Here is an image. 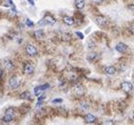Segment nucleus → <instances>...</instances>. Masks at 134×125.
Segmentation results:
<instances>
[{
  "label": "nucleus",
  "instance_id": "25",
  "mask_svg": "<svg viewBox=\"0 0 134 125\" xmlns=\"http://www.w3.org/2000/svg\"><path fill=\"white\" fill-rule=\"evenodd\" d=\"M62 102V99H54L52 100V103H61Z\"/></svg>",
  "mask_w": 134,
  "mask_h": 125
},
{
  "label": "nucleus",
  "instance_id": "22",
  "mask_svg": "<svg viewBox=\"0 0 134 125\" xmlns=\"http://www.w3.org/2000/svg\"><path fill=\"white\" fill-rule=\"evenodd\" d=\"M87 45H88V48H89V49H93V48L95 47V44H94V42H92V41L88 42V44H87Z\"/></svg>",
  "mask_w": 134,
  "mask_h": 125
},
{
  "label": "nucleus",
  "instance_id": "16",
  "mask_svg": "<svg viewBox=\"0 0 134 125\" xmlns=\"http://www.w3.org/2000/svg\"><path fill=\"white\" fill-rule=\"evenodd\" d=\"M75 7L78 10H82L84 7V0H75Z\"/></svg>",
  "mask_w": 134,
  "mask_h": 125
},
{
  "label": "nucleus",
  "instance_id": "23",
  "mask_svg": "<svg viewBox=\"0 0 134 125\" xmlns=\"http://www.w3.org/2000/svg\"><path fill=\"white\" fill-rule=\"evenodd\" d=\"M34 92H35V95H39V92H41V91H40V88H39V86H36V87H35V89H34Z\"/></svg>",
  "mask_w": 134,
  "mask_h": 125
},
{
  "label": "nucleus",
  "instance_id": "7",
  "mask_svg": "<svg viewBox=\"0 0 134 125\" xmlns=\"http://www.w3.org/2000/svg\"><path fill=\"white\" fill-rule=\"evenodd\" d=\"M25 51H27L28 55H30V56H36L37 55V48L35 47L33 44H28L25 46Z\"/></svg>",
  "mask_w": 134,
  "mask_h": 125
},
{
  "label": "nucleus",
  "instance_id": "9",
  "mask_svg": "<svg viewBox=\"0 0 134 125\" xmlns=\"http://www.w3.org/2000/svg\"><path fill=\"white\" fill-rule=\"evenodd\" d=\"M23 71H24L25 74H33L34 71H35V66L32 64V63H30V62H29V63H25Z\"/></svg>",
  "mask_w": 134,
  "mask_h": 125
},
{
  "label": "nucleus",
  "instance_id": "2",
  "mask_svg": "<svg viewBox=\"0 0 134 125\" xmlns=\"http://www.w3.org/2000/svg\"><path fill=\"white\" fill-rule=\"evenodd\" d=\"M14 117H15V110H14V108L10 107V108H7L5 110V114L3 116V122H5V123H10V122H12V120L14 119Z\"/></svg>",
  "mask_w": 134,
  "mask_h": 125
},
{
  "label": "nucleus",
  "instance_id": "21",
  "mask_svg": "<svg viewBox=\"0 0 134 125\" xmlns=\"http://www.w3.org/2000/svg\"><path fill=\"white\" fill-rule=\"evenodd\" d=\"M25 24H27L29 27H33L34 26V23H33V21H32L31 19H27V21H25Z\"/></svg>",
  "mask_w": 134,
  "mask_h": 125
},
{
  "label": "nucleus",
  "instance_id": "18",
  "mask_svg": "<svg viewBox=\"0 0 134 125\" xmlns=\"http://www.w3.org/2000/svg\"><path fill=\"white\" fill-rule=\"evenodd\" d=\"M98 58V54H95V53H92V54H90L89 56H88V60L90 61V62H93L94 60H96Z\"/></svg>",
  "mask_w": 134,
  "mask_h": 125
},
{
  "label": "nucleus",
  "instance_id": "3",
  "mask_svg": "<svg viewBox=\"0 0 134 125\" xmlns=\"http://www.w3.org/2000/svg\"><path fill=\"white\" fill-rule=\"evenodd\" d=\"M20 85V79L17 76H14L10 78V80H8V86L11 87V88H17Z\"/></svg>",
  "mask_w": 134,
  "mask_h": 125
},
{
  "label": "nucleus",
  "instance_id": "30",
  "mask_svg": "<svg viewBox=\"0 0 134 125\" xmlns=\"http://www.w3.org/2000/svg\"><path fill=\"white\" fill-rule=\"evenodd\" d=\"M29 2H30V3L32 4V5H34V0H28Z\"/></svg>",
  "mask_w": 134,
  "mask_h": 125
},
{
  "label": "nucleus",
  "instance_id": "28",
  "mask_svg": "<svg viewBox=\"0 0 134 125\" xmlns=\"http://www.w3.org/2000/svg\"><path fill=\"white\" fill-rule=\"evenodd\" d=\"M2 74H3V72H2V69L0 68V80L2 79Z\"/></svg>",
  "mask_w": 134,
  "mask_h": 125
},
{
  "label": "nucleus",
  "instance_id": "19",
  "mask_svg": "<svg viewBox=\"0 0 134 125\" xmlns=\"http://www.w3.org/2000/svg\"><path fill=\"white\" fill-rule=\"evenodd\" d=\"M61 40H63V41H70V40H71V35L67 34V33H63L61 35Z\"/></svg>",
  "mask_w": 134,
  "mask_h": 125
},
{
  "label": "nucleus",
  "instance_id": "13",
  "mask_svg": "<svg viewBox=\"0 0 134 125\" xmlns=\"http://www.w3.org/2000/svg\"><path fill=\"white\" fill-rule=\"evenodd\" d=\"M84 119H86L87 123H94V122L96 121V117L94 115H92V114H87L86 117H84Z\"/></svg>",
  "mask_w": 134,
  "mask_h": 125
},
{
  "label": "nucleus",
  "instance_id": "12",
  "mask_svg": "<svg viewBox=\"0 0 134 125\" xmlns=\"http://www.w3.org/2000/svg\"><path fill=\"white\" fill-rule=\"evenodd\" d=\"M79 109L82 110V112H87V110H89L90 108V105L88 102H86V101H81V102H79Z\"/></svg>",
  "mask_w": 134,
  "mask_h": 125
},
{
  "label": "nucleus",
  "instance_id": "24",
  "mask_svg": "<svg viewBox=\"0 0 134 125\" xmlns=\"http://www.w3.org/2000/svg\"><path fill=\"white\" fill-rule=\"evenodd\" d=\"M91 1H92V3H94V4H100L104 0H91Z\"/></svg>",
  "mask_w": 134,
  "mask_h": 125
},
{
  "label": "nucleus",
  "instance_id": "14",
  "mask_svg": "<svg viewBox=\"0 0 134 125\" xmlns=\"http://www.w3.org/2000/svg\"><path fill=\"white\" fill-rule=\"evenodd\" d=\"M20 98L23 99V100H29V99H31V98H32L31 92H29V91L23 92L22 94H20Z\"/></svg>",
  "mask_w": 134,
  "mask_h": 125
},
{
  "label": "nucleus",
  "instance_id": "17",
  "mask_svg": "<svg viewBox=\"0 0 134 125\" xmlns=\"http://www.w3.org/2000/svg\"><path fill=\"white\" fill-rule=\"evenodd\" d=\"M43 35H45V33H43L42 30H37L36 32H35V37L38 39H41L43 38Z\"/></svg>",
  "mask_w": 134,
  "mask_h": 125
},
{
  "label": "nucleus",
  "instance_id": "6",
  "mask_svg": "<svg viewBox=\"0 0 134 125\" xmlns=\"http://www.w3.org/2000/svg\"><path fill=\"white\" fill-rule=\"evenodd\" d=\"M74 92L77 96H82L84 94V92H86V89H84V86L82 85V84L77 83L76 85L74 86Z\"/></svg>",
  "mask_w": 134,
  "mask_h": 125
},
{
  "label": "nucleus",
  "instance_id": "29",
  "mask_svg": "<svg viewBox=\"0 0 134 125\" xmlns=\"http://www.w3.org/2000/svg\"><path fill=\"white\" fill-rule=\"evenodd\" d=\"M114 122H112V121H107V122H104V124H113Z\"/></svg>",
  "mask_w": 134,
  "mask_h": 125
},
{
  "label": "nucleus",
  "instance_id": "1",
  "mask_svg": "<svg viewBox=\"0 0 134 125\" xmlns=\"http://www.w3.org/2000/svg\"><path fill=\"white\" fill-rule=\"evenodd\" d=\"M56 23V20L53 16L51 15H45L43 17V19H41L40 21L38 22L39 25H54Z\"/></svg>",
  "mask_w": 134,
  "mask_h": 125
},
{
  "label": "nucleus",
  "instance_id": "5",
  "mask_svg": "<svg viewBox=\"0 0 134 125\" xmlns=\"http://www.w3.org/2000/svg\"><path fill=\"white\" fill-rule=\"evenodd\" d=\"M3 67L7 69V71L14 69V63H13V61H12V59H10V58L3 59Z\"/></svg>",
  "mask_w": 134,
  "mask_h": 125
},
{
  "label": "nucleus",
  "instance_id": "11",
  "mask_svg": "<svg viewBox=\"0 0 134 125\" xmlns=\"http://www.w3.org/2000/svg\"><path fill=\"white\" fill-rule=\"evenodd\" d=\"M62 21L66 25H69V26H71V25L74 24V18H73V17H70V16H65L62 19Z\"/></svg>",
  "mask_w": 134,
  "mask_h": 125
},
{
  "label": "nucleus",
  "instance_id": "26",
  "mask_svg": "<svg viewBox=\"0 0 134 125\" xmlns=\"http://www.w3.org/2000/svg\"><path fill=\"white\" fill-rule=\"evenodd\" d=\"M75 34L77 35V37H79V39H83V34L82 33H80V32H76Z\"/></svg>",
  "mask_w": 134,
  "mask_h": 125
},
{
  "label": "nucleus",
  "instance_id": "20",
  "mask_svg": "<svg viewBox=\"0 0 134 125\" xmlns=\"http://www.w3.org/2000/svg\"><path fill=\"white\" fill-rule=\"evenodd\" d=\"M49 87H50V84H43V85H40L39 86V88H40V91H45V89H48Z\"/></svg>",
  "mask_w": 134,
  "mask_h": 125
},
{
  "label": "nucleus",
  "instance_id": "27",
  "mask_svg": "<svg viewBox=\"0 0 134 125\" xmlns=\"http://www.w3.org/2000/svg\"><path fill=\"white\" fill-rule=\"evenodd\" d=\"M43 99H45V95H41V96H40V97L38 98V101H42Z\"/></svg>",
  "mask_w": 134,
  "mask_h": 125
},
{
  "label": "nucleus",
  "instance_id": "15",
  "mask_svg": "<svg viewBox=\"0 0 134 125\" xmlns=\"http://www.w3.org/2000/svg\"><path fill=\"white\" fill-rule=\"evenodd\" d=\"M104 72H106V74H108V75H114L116 72V68L114 66H107V67L104 68Z\"/></svg>",
  "mask_w": 134,
  "mask_h": 125
},
{
  "label": "nucleus",
  "instance_id": "4",
  "mask_svg": "<svg viewBox=\"0 0 134 125\" xmlns=\"http://www.w3.org/2000/svg\"><path fill=\"white\" fill-rule=\"evenodd\" d=\"M120 87H121V89L126 92H130L133 91V84L131 82H129V81H125V82H123L120 84Z\"/></svg>",
  "mask_w": 134,
  "mask_h": 125
},
{
  "label": "nucleus",
  "instance_id": "8",
  "mask_svg": "<svg viewBox=\"0 0 134 125\" xmlns=\"http://www.w3.org/2000/svg\"><path fill=\"white\" fill-rule=\"evenodd\" d=\"M115 48L118 53H126V52L128 51V45L125 44V43H123V42H120L115 46Z\"/></svg>",
  "mask_w": 134,
  "mask_h": 125
},
{
  "label": "nucleus",
  "instance_id": "10",
  "mask_svg": "<svg viewBox=\"0 0 134 125\" xmlns=\"http://www.w3.org/2000/svg\"><path fill=\"white\" fill-rule=\"evenodd\" d=\"M95 22L98 26H104V25L107 24V19L103 16H97L95 19Z\"/></svg>",
  "mask_w": 134,
  "mask_h": 125
}]
</instances>
